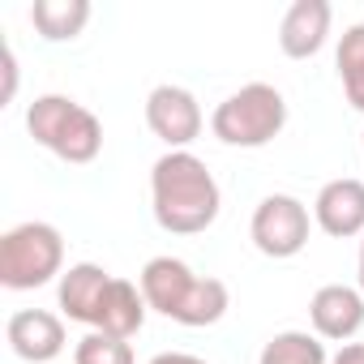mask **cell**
I'll return each mask as SVG.
<instances>
[{
    "instance_id": "1",
    "label": "cell",
    "mask_w": 364,
    "mask_h": 364,
    "mask_svg": "<svg viewBox=\"0 0 364 364\" xmlns=\"http://www.w3.org/2000/svg\"><path fill=\"white\" fill-rule=\"evenodd\" d=\"M223 193L215 171L193 150H167L150 167V210L171 236H198L219 219Z\"/></svg>"
},
{
    "instance_id": "2",
    "label": "cell",
    "mask_w": 364,
    "mask_h": 364,
    "mask_svg": "<svg viewBox=\"0 0 364 364\" xmlns=\"http://www.w3.org/2000/svg\"><path fill=\"white\" fill-rule=\"evenodd\" d=\"M137 287L154 313H163L167 321L189 326V330L215 326L232 309V291L223 279L193 274V266L180 262V257H150L137 274Z\"/></svg>"
},
{
    "instance_id": "3",
    "label": "cell",
    "mask_w": 364,
    "mask_h": 364,
    "mask_svg": "<svg viewBox=\"0 0 364 364\" xmlns=\"http://www.w3.org/2000/svg\"><path fill=\"white\" fill-rule=\"evenodd\" d=\"M26 133L35 137V146L73 167L95 163L103 150V120L69 95H39L26 107Z\"/></svg>"
},
{
    "instance_id": "4",
    "label": "cell",
    "mask_w": 364,
    "mask_h": 364,
    "mask_svg": "<svg viewBox=\"0 0 364 364\" xmlns=\"http://www.w3.org/2000/svg\"><path fill=\"white\" fill-rule=\"evenodd\" d=\"M283 129H287V99L270 82H249L232 90L210 116V133L236 150H262Z\"/></svg>"
},
{
    "instance_id": "5",
    "label": "cell",
    "mask_w": 364,
    "mask_h": 364,
    "mask_svg": "<svg viewBox=\"0 0 364 364\" xmlns=\"http://www.w3.org/2000/svg\"><path fill=\"white\" fill-rule=\"evenodd\" d=\"M65 274V236L60 228L31 219L0 236V283L9 291H35Z\"/></svg>"
},
{
    "instance_id": "6",
    "label": "cell",
    "mask_w": 364,
    "mask_h": 364,
    "mask_svg": "<svg viewBox=\"0 0 364 364\" xmlns=\"http://www.w3.org/2000/svg\"><path fill=\"white\" fill-rule=\"evenodd\" d=\"M309 232H313V215L300 198L291 193H270L253 206V219H249V240L262 257H274V262H287L296 253H304L309 245Z\"/></svg>"
},
{
    "instance_id": "7",
    "label": "cell",
    "mask_w": 364,
    "mask_h": 364,
    "mask_svg": "<svg viewBox=\"0 0 364 364\" xmlns=\"http://www.w3.org/2000/svg\"><path fill=\"white\" fill-rule=\"evenodd\" d=\"M202 124H206V116H202V103L193 90L163 82L146 95V129L167 150H189L202 137Z\"/></svg>"
},
{
    "instance_id": "8",
    "label": "cell",
    "mask_w": 364,
    "mask_h": 364,
    "mask_svg": "<svg viewBox=\"0 0 364 364\" xmlns=\"http://www.w3.org/2000/svg\"><path fill=\"white\" fill-rule=\"evenodd\" d=\"M309 326L321 343H351L364 330V291L347 283H326L309 300Z\"/></svg>"
},
{
    "instance_id": "9",
    "label": "cell",
    "mask_w": 364,
    "mask_h": 364,
    "mask_svg": "<svg viewBox=\"0 0 364 364\" xmlns=\"http://www.w3.org/2000/svg\"><path fill=\"white\" fill-rule=\"evenodd\" d=\"M313 223L334 240L364 236V180H355V176L326 180L313 198Z\"/></svg>"
},
{
    "instance_id": "10",
    "label": "cell",
    "mask_w": 364,
    "mask_h": 364,
    "mask_svg": "<svg viewBox=\"0 0 364 364\" xmlns=\"http://www.w3.org/2000/svg\"><path fill=\"white\" fill-rule=\"evenodd\" d=\"M5 338H9L14 355L26 364H56V355L69 347L65 321L48 309H18L5 326Z\"/></svg>"
},
{
    "instance_id": "11",
    "label": "cell",
    "mask_w": 364,
    "mask_h": 364,
    "mask_svg": "<svg viewBox=\"0 0 364 364\" xmlns=\"http://www.w3.org/2000/svg\"><path fill=\"white\" fill-rule=\"evenodd\" d=\"M330 22H334V9L326 0H296V5L283 14L279 22V48L287 60H313L326 39H330Z\"/></svg>"
},
{
    "instance_id": "12",
    "label": "cell",
    "mask_w": 364,
    "mask_h": 364,
    "mask_svg": "<svg viewBox=\"0 0 364 364\" xmlns=\"http://www.w3.org/2000/svg\"><path fill=\"white\" fill-rule=\"evenodd\" d=\"M112 279H116V274H107V270H103V266H95V262H77V266H69V270L60 274V283H56L60 313H65L69 321H77V326H90V330H95V321H99V309H103V296H107Z\"/></svg>"
},
{
    "instance_id": "13",
    "label": "cell",
    "mask_w": 364,
    "mask_h": 364,
    "mask_svg": "<svg viewBox=\"0 0 364 364\" xmlns=\"http://www.w3.org/2000/svg\"><path fill=\"white\" fill-rule=\"evenodd\" d=\"M146 313H150V304H146L141 287L129 283V279H112L95 330H99V334H112V338H133V334L146 326Z\"/></svg>"
},
{
    "instance_id": "14",
    "label": "cell",
    "mask_w": 364,
    "mask_h": 364,
    "mask_svg": "<svg viewBox=\"0 0 364 364\" xmlns=\"http://www.w3.org/2000/svg\"><path fill=\"white\" fill-rule=\"evenodd\" d=\"M90 22V0H35L31 5V26L48 43H69L86 31Z\"/></svg>"
},
{
    "instance_id": "15",
    "label": "cell",
    "mask_w": 364,
    "mask_h": 364,
    "mask_svg": "<svg viewBox=\"0 0 364 364\" xmlns=\"http://www.w3.org/2000/svg\"><path fill=\"white\" fill-rule=\"evenodd\" d=\"M334 69L343 82V95L355 112H364V22L347 26L338 35V52H334Z\"/></svg>"
},
{
    "instance_id": "16",
    "label": "cell",
    "mask_w": 364,
    "mask_h": 364,
    "mask_svg": "<svg viewBox=\"0 0 364 364\" xmlns=\"http://www.w3.org/2000/svg\"><path fill=\"white\" fill-rule=\"evenodd\" d=\"M257 364H330V355H326V343L317 334H309V330H279L262 347Z\"/></svg>"
},
{
    "instance_id": "17",
    "label": "cell",
    "mask_w": 364,
    "mask_h": 364,
    "mask_svg": "<svg viewBox=\"0 0 364 364\" xmlns=\"http://www.w3.org/2000/svg\"><path fill=\"white\" fill-rule=\"evenodd\" d=\"M73 364H133V347H129V338L90 330L73 343Z\"/></svg>"
},
{
    "instance_id": "18",
    "label": "cell",
    "mask_w": 364,
    "mask_h": 364,
    "mask_svg": "<svg viewBox=\"0 0 364 364\" xmlns=\"http://www.w3.org/2000/svg\"><path fill=\"white\" fill-rule=\"evenodd\" d=\"M14 90H18V56H14V48H5V95L0 99H14Z\"/></svg>"
},
{
    "instance_id": "19",
    "label": "cell",
    "mask_w": 364,
    "mask_h": 364,
    "mask_svg": "<svg viewBox=\"0 0 364 364\" xmlns=\"http://www.w3.org/2000/svg\"><path fill=\"white\" fill-rule=\"evenodd\" d=\"M330 364H364V343H343L330 355Z\"/></svg>"
},
{
    "instance_id": "20",
    "label": "cell",
    "mask_w": 364,
    "mask_h": 364,
    "mask_svg": "<svg viewBox=\"0 0 364 364\" xmlns=\"http://www.w3.org/2000/svg\"><path fill=\"white\" fill-rule=\"evenodd\" d=\"M150 364H206L202 355H193V351H159Z\"/></svg>"
},
{
    "instance_id": "21",
    "label": "cell",
    "mask_w": 364,
    "mask_h": 364,
    "mask_svg": "<svg viewBox=\"0 0 364 364\" xmlns=\"http://www.w3.org/2000/svg\"><path fill=\"white\" fill-rule=\"evenodd\" d=\"M360 291H364V236H360Z\"/></svg>"
},
{
    "instance_id": "22",
    "label": "cell",
    "mask_w": 364,
    "mask_h": 364,
    "mask_svg": "<svg viewBox=\"0 0 364 364\" xmlns=\"http://www.w3.org/2000/svg\"><path fill=\"white\" fill-rule=\"evenodd\" d=\"M360 146H364V133H360Z\"/></svg>"
}]
</instances>
